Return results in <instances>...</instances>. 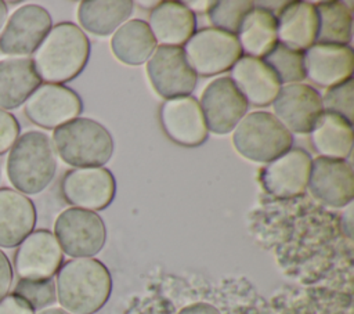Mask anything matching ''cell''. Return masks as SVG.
<instances>
[{"label": "cell", "instance_id": "cell-24", "mask_svg": "<svg viewBox=\"0 0 354 314\" xmlns=\"http://www.w3.org/2000/svg\"><path fill=\"white\" fill-rule=\"evenodd\" d=\"M242 55L263 58L277 43V18L272 12L253 6L235 33Z\"/></svg>", "mask_w": 354, "mask_h": 314}, {"label": "cell", "instance_id": "cell-28", "mask_svg": "<svg viewBox=\"0 0 354 314\" xmlns=\"http://www.w3.org/2000/svg\"><path fill=\"white\" fill-rule=\"evenodd\" d=\"M314 6L318 19L315 43L347 46L353 29L350 7L342 1H321Z\"/></svg>", "mask_w": 354, "mask_h": 314}, {"label": "cell", "instance_id": "cell-22", "mask_svg": "<svg viewBox=\"0 0 354 314\" xmlns=\"http://www.w3.org/2000/svg\"><path fill=\"white\" fill-rule=\"evenodd\" d=\"M275 18L278 43L301 53L315 43L318 19L313 3L288 1Z\"/></svg>", "mask_w": 354, "mask_h": 314}, {"label": "cell", "instance_id": "cell-29", "mask_svg": "<svg viewBox=\"0 0 354 314\" xmlns=\"http://www.w3.org/2000/svg\"><path fill=\"white\" fill-rule=\"evenodd\" d=\"M261 59L272 69L281 86L301 83L306 79L301 51L277 43Z\"/></svg>", "mask_w": 354, "mask_h": 314}, {"label": "cell", "instance_id": "cell-10", "mask_svg": "<svg viewBox=\"0 0 354 314\" xmlns=\"http://www.w3.org/2000/svg\"><path fill=\"white\" fill-rule=\"evenodd\" d=\"M82 111L83 102L76 91L53 83H41L24 104V112L33 124L51 130L79 118Z\"/></svg>", "mask_w": 354, "mask_h": 314}, {"label": "cell", "instance_id": "cell-9", "mask_svg": "<svg viewBox=\"0 0 354 314\" xmlns=\"http://www.w3.org/2000/svg\"><path fill=\"white\" fill-rule=\"evenodd\" d=\"M51 26V15L44 7L39 4L18 7L0 32V53L10 57L33 54Z\"/></svg>", "mask_w": 354, "mask_h": 314}, {"label": "cell", "instance_id": "cell-36", "mask_svg": "<svg viewBox=\"0 0 354 314\" xmlns=\"http://www.w3.org/2000/svg\"><path fill=\"white\" fill-rule=\"evenodd\" d=\"M177 314H221L218 308L209 303H192L185 307H183Z\"/></svg>", "mask_w": 354, "mask_h": 314}, {"label": "cell", "instance_id": "cell-8", "mask_svg": "<svg viewBox=\"0 0 354 314\" xmlns=\"http://www.w3.org/2000/svg\"><path fill=\"white\" fill-rule=\"evenodd\" d=\"M116 192V181L104 166L73 167L61 180V194L73 207L97 212L111 205Z\"/></svg>", "mask_w": 354, "mask_h": 314}, {"label": "cell", "instance_id": "cell-4", "mask_svg": "<svg viewBox=\"0 0 354 314\" xmlns=\"http://www.w3.org/2000/svg\"><path fill=\"white\" fill-rule=\"evenodd\" d=\"M55 154L73 167L104 166L113 154V138L100 122L76 118L53 130Z\"/></svg>", "mask_w": 354, "mask_h": 314}, {"label": "cell", "instance_id": "cell-35", "mask_svg": "<svg viewBox=\"0 0 354 314\" xmlns=\"http://www.w3.org/2000/svg\"><path fill=\"white\" fill-rule=\"evenodd\" d=\"M12 266L8 256L0 249V300L8 295L12 284Z\"/></svg>", "mask_w": 354, "mask_h": 314}, {"label": "cell", "instance_id": "cell-15", "mask_svg": "<svg viewBox=\"0 0 354 314\" xmlns=\"http://www.w3.org/2000/svg\"><path fill=\"white\" fill-rule=\"evenodd\" d=\"M159 122L163 133L183 147H198L209 134L199 101L192 95L165 100L159 109Z\"/></svg>", "mask_w": 354, "mask_h": 314}, {"label": "cell", "instance_id": "cell-34", "mask_svg": "<svg viewBox=\"0 0 354 314\" xmlns=\"http://www.w3.org/2000/svg\"><path fill=\"white\" fill-rule=\"evenodd\" d=\"M0 314H35V311L25 300L8 293L0 300Z\"/></svg>", "mask_w": 354, "mask_h": 314}, {"label": "cell", "instance_id": "cell-5", "mask_svg": "<svg viewBox=\"0 0 354 314\" xmlns=\"http://www.w3.org/2000/svg\"><path fill=\"white\" fill-rule=\"evenodd\" d=\"M232 144L236 152L259 163H268L293 144V136L270 112L254 111L235 126Z\"/></svg>", "mask_w": 354, "mask_h": 314}, {"label": "cell", "instance_id": "cell-30", "mask_svg": "<svg viewBox=\"0 0 354 314\" xmlns=\"http://www.w3.org/2000/svg\"><path fill=\"white\" fill-rule=\"evenodd\" d=\"M253 6L254 3L248 0H218L210 3L207 17L213 28L235 35L243 17Z\"/></svg>", "mask_w": 354, "mask_h": 314}, {"label": "cell", "instance_id": "cell-13", "mask_svg": "<svg viewBox=\"0 0 354 314\" xmlns=\"http://www.w3.org/2000/svg\"><path fill=\"white\" fill-rule=\"evenodd\" d=\"M64 261V252L54 237L46 228L33 230L14 253V270L19 278L48 279L53 278Z\"/></svg>", "mask_w": 354, "mask_h": 314}, {"label": "cell", "instance_id": "cell-26", "mask_svg": "<svg viewBox=\"0 0 354 314\" xmlns=\"http://www.w3.org/2000/svg\"><path fill=\"white\" fill-rule=\"evenodd\" d=\"M158 47L148 24L142 19H129L112 35L111 48L123 64L138 66L148 61Z\"/></svg>", "mask_w": 354, "mask_h": 314}, {"label": "cell", "instance_id": "cell-6", "mask_svg": "<svg viewBox=\"0 0 354 314\" xmlns=\"http://www.w3.org/2000/svg\"><path fill=\"white\" fill-rule=\"evenodd\" d=\"M181 48L196 76L227 72L242 55L236 36L213 26L195 30Z\"/></svg>", "mask_w": 354, "mask_h": 314}, {"label": "cell", "instance_id": "cell-20", "mask_svg": "<svg viewBox=\"0 0 354 314\" xmlns=\"http://www.w3.org/2000/svg\"><path fill=\"white\" fill-rule=\"evenodd\" d=\"M147 24L158 46L183 47L196 30V18L192 10L176 0L156 3Z\"/></svg>", "mask_w": 354, "mask_h": 314}, {"label": "cell", "instance_id": "cell-33", "mask_svg": "<svg viewBox=\"0 0 354 314\" xmlns=\"http://www.w3.org/2000/svg\"><path fill=\"white\" fill-rule=\"evenodd\" d=\"M19 123L17 118L8 111L0 109V155L14 145L19 137Z\"/></svg>", "mask_w": 354, "mask_h": 314}, {"label": "cell", "instance_id": "cell-18", "mask_svg": "<svg viewBox=\"0 0 354 314\" xmlns=\"http://www.w3.org/2000/svg\"><path fill=\"white\" fill-rule=\"evenodd\" d=\"M307 188L322 203L344 207L354 196L353 169L346 160L318 156L311 162Z\"/></svg>", "mask_w": 354, "mask_h": 314}, {"label": "cell", "instance_id": "cell-17", "mask_svg": "<svg viewBox=\"0 0 354 314\" xmlns=\"http://www.w3.org/2000/svg\"><path fill=\"white\" fill-rule=\"evenodd\" d=\"M304 77L319 87H333L351 79L354 51L350 44L314 43L303 51Z\"/></svg>", "mask_w": 354, "mask_h": 314}, {"label": "cell", "instance_id": "cell-3", "mask_svg": "<svg viewBox=\"0 0 354 314\" xmlns=\"http://www.w3.org/2000/svg\"><path fill=\"white\" fill-rule=\"evenodd\" d=\"M6 170L14 190L24 195H35L46 190L57 172L51 138L39 130L19 136L8 151Z\"/></svg>", "mask_w": 354, "mask_h": 314}, {"label": "cell", "instance_id": "cell-19", "mask_svg": "<svg viewBox=\"0 0 354 314\" xmlns=\"http://www.w3.org/2000/svg\"><path fill=\"white\" fill-rule=\"evenodd\" d=\"M248 105L267 107L277 97L281 83L272 69L261 59L241 55L230 69L228 76Z\"/></svg>", "mask_w": 354, "mask_h": 314}, {"label": "cell", "instance_id": "cell-16", "mask_svg": "<svg viewBox=\"0 0 354 314\" xmlns=\"http://www.w3.org/2000/svg\"><path fill=\"white\" fill-rule=\"evenodd\" d=\"M313 158L303 148H289L261 170L264 190L274 198H293L307 190Z\"/></svg>", "mask_w": 354, "mask_h": 314}, {"label": "cell", "instance_id": "cell-11", "mask_svg": "<svg viewBox=\"0 0 354 314\" xmlns=\"http://www.w3.org/2000/svg\"><path fill=\"white\" fill-rule=\"evenodd\" d=\"M147 75L153 90L165 100L191 95L198 80L183 48L171 46L155 48L147 61Z\"/></svg>", "mask_w": 354, "mask_h": 314}, {"label": "cell", "instance_id": "cell-25", "mask_svg": "<svg viewBox=\"0 0 354 314\" xmlns=\"http://www.w3.org/2000/svg\"><path fill=\"white\" fill-rule=\"evenodd\" d=\"M311 144L321 158L340 159L351 154L353 149V123L347 122L339 115L322 112L313 126Z\"/></svg>", "mask_w": 354, "mask_h": 314}, {"label": "cell", "instance_id": "cell-14", "mask_svg": "<svg viewBox=\"0 0 354 314\" xmlns=\"http://www.w3.org/2000/svg\"><path fill=\"white\" fill-rule=\"evenodd\" d=\"M274 116L290 133L307 134L324 112L319 93L304 83L281 86L271 102Z\"/></svg>", "mask_w": 354, "mask_h": 314}, {"label": "cell", "instance_id": "cell-21", "mask_svg": "<svg viewBox=\"0 0 354 314\" xmlns=\"http://www.w3.org/2000/svg\"><path fill=\"white\" fill-rule=\"evenodd\" d=\"M32 199L14 188H0V248L18 246L36 225Z\"/></svg>", "mask_w": 354, "mask_h": 314}, {"label": "cell", "instance_id": "cell-1", "mask_svg": "<svg viewBox=\"0 0 354 314\" xmlns=\"http://www.w3.org/2000/svg\"><path fill=\"white\" fill-rule=\"evenodd\" d=\"M57 300L71 314H95L108 302L112 277L94 257L71 259L59 267L55 279Z\"/></svg>", "mask_w": 354, "mask_h": 314}, {"label": "cell", "instance_id": "cell-23", "mask_svg": "<svg viewBox=\"0 0 354 314\" xmlns=\"http://www.w3.org/2000/svg\"><path fill=\"white\" fill-rule=\"evenodd\" d=\"M41 84L29 57H10L0 61V109L19 108Z\"/></svg>", "mask_w": 354, "mask_h": 314}, {"label": "cell", "instance_id": "cell-32", "mask_svg": "<svg viewBox=\"0 0 354 314\" xmlns=\"http://www.w3.org/2000/svg\"><path fill=\"white\" fill-rule=\"evenodd\" d=\"M353 93H354L353 77L333 87L326 89L325 94L321 95L324 112L339 115L347 122L353 123Z\"/></svg>", "mask_w": 354, "mask_h": 314}, {"label": "cell", "instance_id": "cell-31", "mask_svg": "<svg viewBox=\"0 0 354 314\" xmlns=\"http://www.w3.org/2000/svg\"><path fill=\"white\" fill-rule=\"evenodd\" d=\"M14 295L25 300L33 311H41L55 303L57 292L53 278L48 279H26L19 278L14 286Z\"/></svg>", "mask_w": 354, "mask_h": 314}, {"label": "cell", "instance_id": "cell-2", "mask_svg": "<svg viewBox=\"0 0 354 314\" xmlns=\"http://www.w3.org/2000/svg\"><path fill=\"white\" fill-rule=\"evenodd\" d=\"M88 57L90 41L82 28L59 22L51 26L30 59L41 83L62 84L84 69Z\"/></svg>", "mask_w": 354, "mask_h": 314}, {"label": "cell", "instance_id": "cell-37", "mask_svg": "<svg viewBox=\"0 0 354 314\" xmlns=\"http://www.w3.org/2000/svg\"><path fill=\"white\" fill-rule=\"evenodd\" d=\"M8 19V4L0 0V32Z\"/></svg>", "mask_w": 354, "mask_h": 314}, {"label": "cell", "instance_id": "cell-38", "mask_svg": "<svg viewBox=\"0 0 354 314\" xmlns=\"http://www.w3.org/2000/svg\"><path fill=\"white\" fill-rule=\"evenodd\" d=\"M37 314H71V313H68L66 310H64L61 307H47V308L39 311Z\"/></svg>", "mask_w": 354, "mask_h": 314}, {"label": "cell", "instance_id": "cell-27", "mask_svg": "<svg viewBox=\"0 0 354 314\" xmlns=\"http://www.w3.org/2000/svg\"><path fill=\"white\" fill-rule=\"evenodd\" d=\"M134 8L130 0H84L77 8V19L82 30L97 36L113 33L129 21Z\"/></svg>", "mask_w": 354, "mask_h": 314}, {"label": "cell", "instance_id": "cell-7", "mask_svg": "<svg viewBox=\"0 0 354 314\" xmlns=\"http://www.w3.org/2000/svg\"><path fill=\"white\" fill-rule=\"evenodd\" d=\"M54 237L68 256L93 257L106 241L104 220L95 212L69 207L62 210L54 223Z\"/></svg>", "mask_w": 354, "mask_h": 314}, {"label": "cell", "instance_id": "cell-12", "mask_svg": "<svg viewBox=\"0 0 354 314\" xmlns=\"http://www.w3.org/2000/svg\"><path fill=\"white\" fill-rule=\"evenodd\" d=\"M199 105L207 130L214 134L232 131L246 115L249 107L228 76H221L210 82L202 91Z\"/></svg>", "mask_w": 354, "mask_h": 314}]
</instances>
